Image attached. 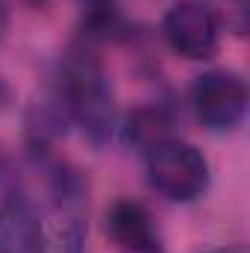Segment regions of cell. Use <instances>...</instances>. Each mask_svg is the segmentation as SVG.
Returning a JSON list of instances; mask_svg holds the SVG:
<instances>
[{"label": "cell", "mask_w": 250, "mask_h": 253, "mask_svg": "<svg viewBox=\"0 0 250 253\" xmlns=\"http://www.w3.org/2000/svg\"><path fill=\"white\" fill-rule=\"evenodd\" d=\"M56 97L62 103L68 121L80 126V132L94 147H103L112 141L118 129L115 85L106 65L100 62V56L88 44H77L65 53L59 65Z\"/></svg>", "instance_id": "obj_1"}, {"label": "cell", "mask_w": 250, "mask_h": 253, "mask_svg": "<svg viewBox=\"0 0 250 253\" xmlns=\"http://www.w3.org/2000/svg\"><path fill=\"white\" fill-rule=\"evenodd\" d=\"M147 186L171 203H191L209 189V162L191 141L165 135L144 147Z\"/></svg>", "instance_id": "obj_2"}, {"label": "cell", "mask_w": 250, "mask_h": 253, "mask_svg": "<svg viewBox=\"0 0 250 253\" xmlns=\"http://www.w3.org/2000/svg\"><path fill=\"white\" fill-rule=\"evenodd\" d=\"M188 103L200 126H206L209 132H230L248 115V83L227 68L203 71L191 83Z\"/></svg>", "instance_id": "obj_3"}, {"label": "cell", "mask_w": 250, "mask_h": 253, "mask_svg": "<svg viewBox=\"0 0 250 253\" xmlns=\"http://www.w3.org/2000/svg\"><path fill=\"white\" fill-rule=\"evenodd\" d=\"M221 27L203 0H177L162 15L165 44L188 62H209L221 47Z\"/></svg>", "instance_id": "obj_4"}, {"label": "cell", "mask_w": 250, "mask_h": 253, "mask_svg": "<svg viewBox=\"0 0 250 253\" xmlns=\"http://www.w3.org/2000/svg\"><path fill=\"white\" fill-rule=\"evenodd\" d=\"M103 227L118 253H165L162 233L141 200H132V197L112 200L106 209Z\"/></svg>", "instance_id": "obj_5"}, {"label": "cell", "mask_w": 250, "mask_h": 253, "mask_svg": "<svg viewBox=\"0 0 250 253\" xmlns=\"http://www.w3.org/2000/svg\"><path fill=\"white\" fill-rule=\"evenodd\" d=\"M0 253H47L42 215L21 191H9L0 200Z\"/></svg>", "instance_id": "obj_6"}, {"label": "cell", "mask_w": 250, "mask_h": 253, "mask_svg": "<svg viewBox=\"0 0 250 253\" xmlns=\"http://www.w3.org/2000/svg\"><path fill=\"white\" fill-rule=\"evenodd\" d=\"M168 126H171V121H168L162 106H141V109H135L129 115V121L124 126V135H126V141H132V144H138L144 150L153 141L165 138Z\"/></svg>", "instance_id": "obj_7"}, {"label": "cell", "mask_w": 250, "mask_h": 253, "mask_svg": "<svg viewBox=\"0 0 250 253\" xmlns=\"http://www.w3.org/2000/svg\"><path fill=\"white\" fill-rule=\"evenodd\" d=\"M209 6V12L215 15L218 27L233 33V36H245L250 21V0H203Z\"/></svg>", "instance_id": "obj_8"}, {"label": "cell", "mask_w": 250, "mask_h": 253, "mask_svg": "<svg viewBox=\"0 0 250 253\" xmlns=\"http://www.w3.org/2000/svg\"><path fill=\"white\" fill-rule=\"evenodd\" d=\"M9 30V0H0V42L6 39Z\"/></svg>", "instance_id": "obj_9"}, {"label": "cell", "mask_w": 250, "mask_h": 253, "mask_svg": "<svg viewBox=\"0 0 250 253\" xmlns=\"http://www.w3.org/2000/svg\"><path fill=\"white\" fill-rule=\"evenodd\" d=\"M83 3H88V6H94V9H97V6H109L112 0H83Z\"/></svg>", "instance_id": "obj_10"}, {"label": "cell", "mask_w": 250, "mask_h": 253, "mask_svg": "<svg viewBox=\"0 0 250 253\" xmlns=\"http://www.w3.org/2000/svg\"><path fill=\"white\" fill-rule=\"evenodd\" d=\"M206 253H224V251H206Z\"/></svg>", "instance_id": "obj_11"}]
</instances>
